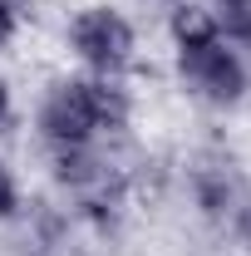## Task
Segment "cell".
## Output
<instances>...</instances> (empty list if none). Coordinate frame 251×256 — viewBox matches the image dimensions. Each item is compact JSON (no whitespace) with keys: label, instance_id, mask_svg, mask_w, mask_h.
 <instances>
[{"label":"cell","instance_id":"3957f363","mask_svg":"<svg viewBox=\"0 0 251 256\" xmlns=\"http://www.w3.org/2000/svg\"><path fill=\"white\" fill-rule=\"evenodd\" d=\"M69 44H74V54L89 64L94 74H118L133 60V25L118 10H108V5H89V10L74 15Z\"/></svg>","mask_w":251,"mask_h":256},{"label":"cell","instance_id":"277c9868","mask_svg":"<svg viewBox=\"0 0 251 256\" xmlns=\"http://www.w3.org/2000/svg\"><path fill=\"white\" fill-rule=\"evenodd\" d=\"M192 188H197V202L207 207V217H222V222H242L251 212V197L242 172L232 168L226 158H212L192 172Z\"/></svg>","mask_w":251,"mask_h":256},{"label":"cell","instance_id":"9c48e42d","mask_svg":"<svg viewBox=\"0 0 251 256\" xmlns=\"http://www.w3.org/2000/svg\"><path fill=\"white\" fill-rule=\"evenodd\" d=\"M10 114H15V104H10V84L0 79V128L10 124Z\"/></svg>","mask_w":251,"mask_h":256},{"label":"cell","instance_id":"52a82bcc","mask_svg":"<svg viewBox=\"0 0 251 256\" xmlns=\"http://www.w3.org/2000/svg\"><path fill=\"white\" fill-rule=\"evenodd\" d=\"M20 212V188H15V178H10V168L0 162V222H10Z\"/></svg>","mask_w":251,"mask_h":256},{"label":"cell","instance_id":"30bf717a","mask_svg":"<svg viewBox=\"0 0 251 256\" xmlns=\"http://www.w3.org/2000/svg\"><path fill=\"white\" fill-rule=\"evenodd\" d=\"M236 226H242V242H246V252H251V212H246V217H242Z\"/></svg>","mask_w":251,"mask_h":256},{"label":"cell","instance_id":"6da1fadb","mask_svg":"<svg viewBox=\"0 0 251 256\" xmlns=\"http://www.w3.org/2000/svg\"><path fill=\"white\" fill-rule=\"evenodd\" d=\"M128 124V98L114 84V74H84L64 79L40 104V128L54 148H89L98 133Z\"/></svg>","mask_w":251,"mask_h":256},{"label":"cell","instance_id":"ba28073f","mask_svg":"<svg viewBox=\"0 0 251 256\" xmlns=\"http://www.w3.org/2000/svg\"><path fill=\"white\" fill-rule=\"evenodd\" d=\"M15 40V5L10 0H0V50Z\"/></svg>","mask_w":251,"mask_h":256},{"label":"cell","instance_id":"5b68a950","mask_svg":"<svg viewBox=\"0 0 251 256\" xmlns=\"http://www.w3.org/2000/svg\"><path fill=\"white\" fill-rule=\"evenodd\" d=\"M217 30V15L212 10H202V5H178L172 10V44L182 50V44H202V40H212Z\"/></svg>","mask_w":251,"mask_h":256},{"label":"cell","instance_id":"8992f818","mask_svg":"<svg viewBox=\"0 0 251 256\" xmlns=\"http://www.w3.org/2000/svg\"><path fill=\"white\" fill-rule=\"evenodd\" d=\"M217 30L226 44H251V0H217Z\"/></svg>","mask_w":251,"mask_h":256},{"label":"cell","instance_id":"7a4b0ae2","mask_svg":"<svg viewBox=\"0 0 251 256\" xmlns=\"http://www.w3.org/2000/svg\"><path fill=\"white\" fill-rule=\"evenodd\" d=\"M178 69H182V84H188L197 98H207V104H236V98L246 94V64L236 60V50L212 34V40H202V44H182L178 50Z\"/></svg>","mask_w":251,"mask_h":256}]
</instances>
